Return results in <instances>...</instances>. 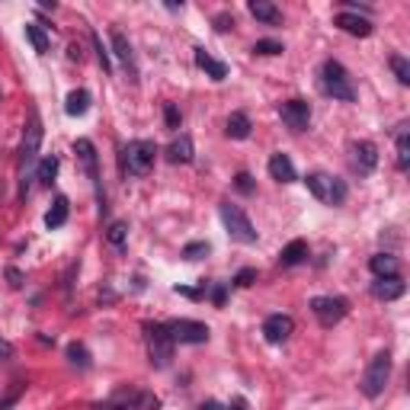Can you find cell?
<instances>
[{
  "mask_svg": "<svg viewBox=\"0 0 410 410\" xmlns=\"http://www.w3.org/2000/svg\"><path fill=\"white\" fill-rule=\"evenodd\" d=\"M317 84H321L324 97L337 99V103H356V87H352V77H350V71L343 68L340 61H333V58L324 61Z\"/></svg>",
  "mask_w": 410,
  "mask_h": 410,
  "instance_id": "obj_1",
  "label": "cell"
},
{
  "mask_svg": "<svg viewBox=\"0 0 410 410\" xmlns=\"http://www.w3.org/2000/svg\"><path fill=\"white\" fill-rule=\"evenodd\" d=\"M388 378H391V352L381 350V352L372 356L369 365H365V372H362V381H359L362 394H365L369 400L381 398L385 388H388Z\"/></svg>",
  "mask_w": 410,
  "mask_h": 410,
  "instance_id": "obj_2",
  "label": "cell"
},
{
  "mask_svg": "<svg viewBox=\"0 0 410 410\" xmlns=\"http://www.w3.org/2000/svg\"><path fill=\"white\" fill-rule=\"evenodd\" d=\"M218 215H221V225H225L231 241H237V244H256V228H254V221L247 218V212L241 205L221 202L218 205Z\"/></svg>",
  "mask_w": 410,
  "mask_h": 410,
  "instance_id": "obj_3",
  "label": "cell"
},
{
  "mask_svg": "<svg viewBox=\"0 0 410 410\" xmlns=\"http://www.w3.org/2000/svg\"><path fill=\"white\" fill-rule=\"evenodd\" d=\"M145 346H147V359L154 369H167L173 362V337L167 333L164 324H145Z\"/></svg>",
  "mask_w": 410,
  "mask_h": 410,
  "instance_id": "obj_4",
  "label": "cell"
},
{
  "mask_svg": "<svg viewBox=\"0 0 410 410\" xmlns=\"http://www.w3.org/2000/svg\"><path fill=\"white\" fill-rule=\"evenodd\" d=\"M154 160H157V145L147 141V138L128 141V147L122 151V167H125L132 176H147L154 170Z\"/></svg>",
  "mask_w": 410,
  "mask_h": 410,
  "instance_id": "obj_5",
  "label": "cell"
},
{
  "mask_svg": "<svg viewBox=\"0 0 410 410\" xmlns=\"http://www.w3.org/2000/svg\"><path fill=\"white\" fill-rule=\"evenodd\" d=\"M39 147H42V119L36 109H29V122H26V132H23V145H20V173L26 180L36 160H39Z\"/></svg>",
  "mask_w": 410,
  "mask_h": 410,
  "instance_id": "obj_6",
  "label": "cell"
},
{
  "mask_svg": "<svg viewBox=\"0 0 410 410\" xmlns=\"http://www.w3.org/2000/svg\"><path fill=\"white\" fill-rule=\"evenodd\" d=\"M308 308H311V314L317 317L321 327H337L350 314V302L343 295H317V298L308 302Z\"/></svg>",
  "mask_w": 410,
  "mask_h": 410,
  "instance_id": "obj_7",
  "label": "cell"
},
{
  "mask_svg": "<svg viewBox=\"0 0 410 410\" xmlns=\"http://www.w3.org/2000/svg\"><path fill=\"white\" fill-rule=\"evenodd\" d=\"M164 327H167V333L173 337V343H189V346L208 343V337H212L208 324H202V321H189V317H176V321H167Z\"/></svg>",
  "mask_w": 410,
  "mask_h": 410,
  "instance_id": "obj_8",
  "label": "cell"
},
{
  "mask_svg": "<svg viewBox=\"0 0 410 410\" xmlns=\"http://www.w3.org/2000/svg\"><path fill=\"white\" fill-rule=\"evenodd\" d=\"M74 154H77V160H80V167H84L87 180L97 186L99 208L106 212V199H103V193H99V154H97V145H93L90 138H77V141H74Z\"/></svg>",
  "mask_w": 410,
  "mask_h": 410,
  "instance_id": "obj_9",
  "label": "cell"
},
{
  "mask_svg": "<svg viewBox=\"0 0 410 410\" xmlns=\"http://www.w3.org/2000/svg\"><path fill=\"white\" fill-rule=\"evenodd\" d=\"M279 116H282L285 128L304 132V128L311 125V103H304V99H285L282 106H279Z\"/></svg>",
  "mask_w": 410,
  "mask_h": 410,
  "instance_id": "obj_10",
  "label": "cell"
},
{
  "mask_svg": "<svg viewBox=\"0 0 410 410\" xmlns=\"http://www.w3.org/2000/svg\"><path fill=\"white\" fill-rule=\"evenodd\" d=\"M109 39H112V55L122 61V68H125L128 80H132V84H138V61H135V49H132L128 36L122 29H112V32H109Z\"/></svg>",
  "mask_w": 410,
  "mask_h": 410,
  "instance_id": "obj_11",
  "label": "cell"
},
{
  "mask_svg": "<svg viewBox=\"0 0 410 410\" xmlns=\"http://www.w3.org/2000/svg\"><path fill=\"white\" fill-rule=\"evenodd\" d=\"M292 330H295V321L289 314H269L263 321V340L273 343V346H282L292 337Z\"/></svg>",
  "mask_w": 410,
  "mask_h": 410,
  "instance_id": "obj_12",
  "label": "cell"
},
{
  "mask_svg": "<svg viewBox=\"0 0 410 410\" xmlns=\"http://www.w3.org/2000/svg\"><path fill=\"white\" fill-rule=\"evenodd\" d=\"M352 167L359 176H372L378 167V145L375 141H352Z\"/></svg>",
  "mask_w": 410,
  "mask_h": 410,
  "instance_id": "obj_13",
  "label": "cell"
},
{
  "mask_svg": "<svg viewBox=\"0 0 410 410\" xmlns=\"http://www.w3.org/2000/svg\"><path fill=\"white\" fill-rule=\"evenodd\" d=\"M372 298H378V302H398V298H404V292H407V282L400 279V276H381V279H375V282L369 285Z\"/></svg>",
  "mask_w": 410,
  "mask_h": 410,
  "instance_id": "obj_14",
  "label": "cell"
},
{
  "mask_svg": "<svg viewBox=\"0 0 410 410\" xmlns=\"http://www.w3.org/2000/svg\"><path fill=\"white\" fill-rule=\"evenodd\" d=\"M333 26H337V29H343V32H350V36H359V39L372 36V29H375L369 16H359V13H346V10L333 16Z\"/></svg>",
  "mask_w": 410,
  "mask_h": 410,
  "instance_id": "obj_15",
  "label": "cell"
},
{
  "mask_svg": "<svg viewBox=\"0 0 410 410\" xmlns=\"http://www.w3.org/2000/svg\"><path fill=\"white\" fill-rule=\"evenodd\" d=\"M193 58H195V68L205 71V74L215 80V84H221V80L228 77V64H225V61H215L205 49H193Z\"/></svg>",
  "mask_w": 410,
  "mask_h": 410,
  "instance_id": "obj_16",
  "label": "cell"
},
{
  "mask_svg": "<svg viewBox=\"0 0 410 410\" xmlns=\"http://www.w3.org/2000/svg\"><path fill=\"white\" fill-rule=\"evenodd\" d=\"M247 10H250L254 20L266 23V26H282V10H279L276 3H269V0H250Z\"/></svg>",
  "mask_w": 410,
  "mask_h": 410,
  "instance_id": "obj_17",
  "label": "cell"
},
{
  "mask_svg": "<svg viewBox=\"0 0 410 410\" xmlns=\"http://www.w3.org/2000/svg\"><path fill=\"white\" fill-rule=\"evenodd\" d=\"M269 176H273L276 183H295V180H298V173H295L292 157L282 154V151L269 157Z\"/></svg>",
  "mask_w": 410,
  "mask_h": 410,
  "instance_id": "obj_18",
  "label": "cell"
},
{
  "mask_svg": "<svg viewBox=\"0 0 410 410\" xmlns=\"http://www.w3.org/2000/svg\"><path fill=\"white\" fill-rule=\"evenodd\" d=\"M193 154H195V147H193V138L189 135L173 138V141L167 145V151H164V157L170 160V164H189Z\"/></svg>",
  "mask_w": 410,
  "mask_h": 410,
  "instance_id": "obj_19",
  "label": "cell"
},
{
  "mask_svg": "<svg viewBox=\"0 0 410 410\" xmlns=\"http://www.w3.org/2000/svg\"><path fill=\"white\" fill-rule=\"evenodd\" d=\"M68 215H71V202H68V195H55V202H51V208L45 212V228H49V231H58V228L68 225Z\"/></svg>",
  "mask_w": 410,
  "mask_h": 410,
  "instance_id": "obj_20",
  "label": "cell"
},
{
  "mask_svg": "<svg viewBox=\"0 0 410 410\" xmlns=\"http://www.w3.org/2000/svg\"><path fill=\"white\" fill-rule=\"evenodd\" d=\"M228 138H234V141H244V138H250V132H254V122H250V116L247 112H231L228 116V125H225Z\"/></svg>",
  "mask_w": 410,
  "mask_h": 410,
  "instance_id": "obj_21",
  "label": "cell"
},
{
  "mask_svg": "<svg viewBox=\"0 0 410 410\" xmlns=\"http://www.w3.org/2000/svg\"><path fill=\"white\" fill-rule=\"evenodd\" d=\"M308 260V241H292V244L282 247V254H279V266L282 269H292V266L304 263Z\"/></svg>",
  "mask_w": 410,
  "mask_h": 410,
  "instance_id": "obj_22",
  "label": "cell"
},
{
  "mask_svg": "<svg viewBox=\"0 0 410 410\" xmlns=\"http://www.w3.org/2000/svg\"><path fill=\"white\" fill-rule=\"evenodd\" d=\"M330 173H321V170H314V173L304 176V186H308V193L314 195V199H321V202H327L330 199Z\"/></svg>",
  "mask_w": 410,
  "mask_h": 410,
  "instance_id": "obj_23",
  "label": "cell"
},
{
  "mask_svg": "<svg viewBox=\"0 0 410 410\" xmlns=\"http://www.w3.org/2000/svg\"><path fill=\"white\" fill-rule=\"evenodd\" d=\"M87 109H90V90H71L68 97H64V112L68 116H87Z\"/></svg>",
  "mask_w": 410,
  "mask_h": 410,
  "instance_id": "obj_24",
  "label": "cell"
},
{
  "mask_svg": "<svg viewBox=\"0 0 410 410\" xmlns=\"http://www.w3.org/2000/svg\"><path fill=\"white\" fill-rule=\"evenodd\" d=\"M369 269L375 279H381V276H398V256L394 254H375L369 260Z\"/></svg>",
  "mask_w": 410,
  "mask_h": 410,
  "instance_id": "obj_25",
  "label": "cell"
},
{
  "mask_svg": "<svg viewBox=\"0 0 410 410\" xmlns=\"http://www.w3.org/2000/svg\"><path fill=\"white\" fill-rule=\"evenodd\" d=\"M394 151H398V170L404 173L410 167V132H407V125L398 128V135H394Z\"/></svg>",
  "mask_w": 410,
  "mask_h": 410,
  "instance_id": "obj_26",
  "label": "cell"
},
{
  "mask_svg": "<svg viewBox=\"0 0 410 410\" xmlns=\"http://www.w3.org/2000/svg\"><path fill=\"white\" fill-rule=\"evenodd\" d=\"M58 167H61V160H58L55 154L42 157L39 167H36V180H39V186H51V183H55V176H58Z\"/></svg>",
  "mask_w": 410,
  "mask_h": 410,
  "instance_id": "obj_27",
  "label": "cell"
},
{
  "mask_svg": "<svg viewBox=\"0 0 410 410\" xmlns=\"http://www.w3.org/2000/svg\"><path fill=\"white\" fill-rule=\"evenodd\" d=\"M26 39H29V45L36 49V55H45V51H49V45H51L49 32L42 29L39 23H26Z\"/></svg>",
  "mask_w": 410,
  "mask_h": 410,
  "instance_id": "obj_28",
  "label": "cell"
},
{
  "mask_svg": "<svg viewBox=\"0 0 410 410\" xmlns=\"http://www.w3.org/2000/svg\"><path fill=\"white\" fill-rule=\"evenodd\" d=\"M64 356H68V362H71V365H77V369H90V365H93V359H90V350L84 346V343H68Z\"/></svg>",
  "mask_w": 410,
  "mask_h": 410,
  "instance_id": "obj_29",
  "label": "cell"
},
{
  "mask_svg": "<svg viewBox=\"0 0 410 410\" xmlns=\"http://www.w3.org/2000/svg\"><path fill=\"white\" fill-rule=\"evenodd\" d=\"M106 241H109V247L125 250V241H128V225L125 221H112V225L106 228Z\"/></svg>",
  "mask_w": 410,
  "mask_h": 410,
  "instance_id": "obj_30",
  "label": "cell"
},
{
  "mask_svg": "<svg viewBox=\"0 0 410 410\" xmlns=\"http://www.w3.org/2000/svg\"><path fill=\"white\" fill-rule=\"evenodd\" d=\"M212 254V244H208V241H193V244H186L183 247V260L186 263H195V260H202V256H208Z\"/></svg>",
  "mask_w": 410,
  "mask_h": 410,
  "instance_id": "obj_31",
  "label": "cell"
},
{
  "mask_svg": "<svg viewBox=\"0 0 410 410\" xmlns=\"http://www.w3.org/2000/svg\"><path fill=\"white\" fill-rule=\"evenodd\" d=\"M388 64H391V71H394L398 84H404V87H407V84H410V61L404 58V55H391Z\"/></svg>",
  "mask_w": 410,
  "mask_h": 410,
  "instance_id": "obj_32",
  "label": "cell"
},
{
  "mask_svg": "<svg viewBox=\"0 0 410 410\" xmlns=\"http://www.w3.org/2000/svg\"><path fill=\"white\" fill-rule=\"evenodd\" d=\"M90 42H93V51H97V61H99V68H103V74H112V58L103 49V39H99L97 32H90Z\"/></svg>",
  "mask_w": 410,
  "mask_h": 410,
  "instance_id": "obj_33",
  "label": "cell"
},
{
  "mask_svg": "<svg viewBox=\"0 0 410 410\" xmlns=\"http://www.w3.org/2000/svg\"><path fill=\"white\" fill-rule=\"evenodd\" d=\"M346 195H350V186H346V180L333 176V180H330V199H327V205H343V202H346Z\"/></svg>",
  "mask_w": 410,
  "mask_h": 410,
  "instance_id": "obj_34",
  "label": "cell"
},
{
  "mask_svg": "<svg viewBox=\"0 0 410 410\" xmlns=\"http://www.w3.org/2000/svg\"><path fill=\"white\" fill-rule=\"evenodd\" d=\"M164 125L170 132H180V125H183V116H180V109L173 103H164Z\"/></svg>",
  "mask_w": 410,
  "mask_h": 410,
  "instance_id": "obj_35",
  "label": "cell"
},
{
  "mask_svg": "<svg viewBox=\"0 0 410 410\" xmlns=\"http://www.w3.org/2000/svg\"><path fill=\"white\" fill-rule=\"evenodd\" d=\"M282 42H276V39H260L254 45V55H282Z\"/></svg>",
  "mask_w": 410,
  "mask_h": 410,
  "instance_id": "obj_36",
  "label": "cell"
},
{
  "mask_svg": "<svg viewBox=\"0 0 410 410\" xmlns=\"http://www.w3.org/2000/svg\"><path fill=\"white\" fill-rule=\"evenodd\" d=\"M234 189H237V193H244V195H254V193H256L254 176L247 173V170H241V173L234 176Z\"/></svg>",
  "mask_w": 410,
  "mask_h": 410,
  "instance_id": "obj_37",
  "label": "cell"
},
{
  "mask_svg": "<svg viewBox=\"0 0 410 410\" xmlns=\"http://www.w3.org/2000/svg\"><path fill=\"white\" fill-rule=\"evenodd\" d=\"M208 298H212V304H215V308H221V304H225V298H228V285L225 282H218V285H208Z\"/></svg>",
  "mask_w": 410,
  "mask_h": 410,
  "instance_id": "obj_38",
  "label": "cell"
},
{
  "mask_svg": "<svg viewBox=\"0 0 410 410\" xmlns=\"http://www.w3.org/2000/svg\"><path fill=\"white\" fill-rule=\"evenodd\" d=\"M254 279H256V269H250V266H247V269H241V273L234 276V285H237V289H247Z\"/></svg>",
  "mask_w": 410,
  "mask_h": 410,
  "instance_id": "obj_39",
  "label": "cell"
},
{
  "mask_svg": "<svg viewBox=\"0 0 410 410\" xmlns=\"http://www.w3.org/2000/svg\"><path fill=\"white\" fill-rule=\"evenodd\" d=\"M215 29L218 32L234 29V16H231V13H218V16H215Z\"/></svg>",
  "mask_w": 410,
  "mask_h": 410,
  "instance_id": "obj_40",
  "label": "cell"
},
{
  "mask_svg": "<svg viewBox=\"0 0 410 410\" xmlns=\"http://www.w3.org/2000/svg\"><path fill=\"white\" fill-rule=\"evenodd\" d=\"M7 279H10V289H23V282H26V276L16 266H7Z\"/></svg>",
  "mask_w": 410,
  "mask_h": 410,
  "instance_id": "obj_41",
  "label": "cell"
},
{
  "mask_svg": "<svg viewBox=\"0 0 410 410\" xmlns=\"http://www.w3.org/2000/svg\"><path fill=\"white\" fill-rule=\"evenodd\" d=\"M13 352H16V350H13V343L7 340V337H0V362H10Z\"/></svg>",
  "mask_w": 410,
  "mask_h": 410,
  "instance_id": "obj_42",
  "label": "cell"
},
{
  "mask_svg": "<svg viewBox=\"0 0 410 410\" xmlns=\"http://www.w3.org/2000/svg\"><path fill=\"white\" fill-rule=\"evenodd\" d=\"M68 58H71V61H77V64L84 61V49H80L77 42H71V45H68Z\"/></svg>",
  "mask_w": 410,
  "mask_h": 410,
  "instance_id": "obj_43",
  "label": "cell"
},
{
  "mask_svg": "<svg viewBox=\"0 0 410 410\" xmlns=\"http://www.w3.org/2000/svg\"><path fill=\"white\" fill-rule=\"evenodd\" d=\"M16 400H20V391H13L10 398H3V400H0V410H10L13 404H16Z\"/></svg>",
  "mask_w": 410,
  "mask_h": 410,
  "instance_id": "obj_44",
  "label": "cell"
},
{
  "mask_svg": "<svg viewBox=\"0 0 410 410\" xmlns=\"http://www.w3.org/2000/svg\"><path fill=\"white\" fill-rule=\"evenodd\" d=\"M225 410H247V398H234L231 404H228Z\"/></svg>",
  "mask_w": 410,
  "mask_h": 410,
  "instance_id": "obj_45",
  "label": "cell"
},
{
  "mask_svg": "<svg viewBox=\"0 0 410 410\" xmlns=\"http://www.w3.org/2000/svg\"><path fill=\"white\" fill-rule=\"evenodd\" d=\"M199 410H225V407H221L218 400H212V398H208V400H202V407H199Z\"/></svg>",
  "mask_w": 410,
  "mask_h": 410,
  "instance_id": "obj_46",
  "label": "cell"
}]
</instances>
